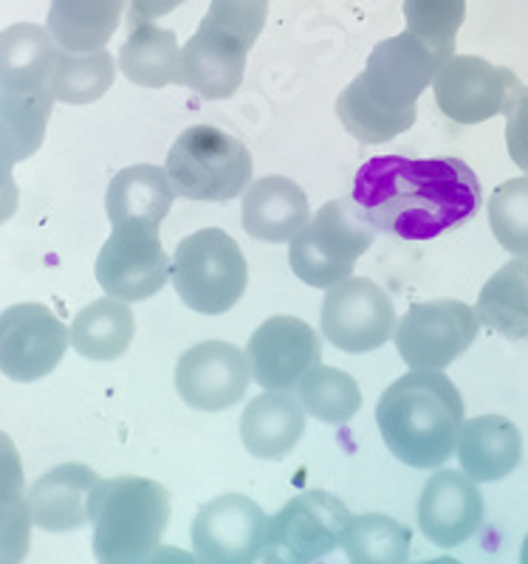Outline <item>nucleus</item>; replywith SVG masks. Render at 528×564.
I'll return each instance as SVG.
<instances>
[{"instance_id": "42", "label": "nucleus", "mask_w": 528, "mask_h": 564, "mask_svg": "<svg viewBox=\"0 0 528 564\" xmlns=\"http://www.w3.org/2000/svg\"><path fill=\"white\" fill-rule=\"evenodd\" d=\"M419 564H461V562L452 556H439V558H427V562H419Z\"/></svg>"}, {"instance_id": "30", "label": "nucleus", "mask_w": 528, "mask_h": 564, "mask_svg": "<svg viewBox=\"0 0 528 564\" xmlns=\"http://www.w3.org/2000/svg\"><path fill=\"white\" fill-rule=\"evenodd\" d=\"M297 398L314 421L331 426L348 423L362 410L359 381L340 367H311L297 387Z\"/></svg>"}, {"instance_id": "9", "label": "nucleus", "mask_w": 528, "mask_h": 564, "mask_svg": "<svg viewBox=\"0 0 528 564\" xmlns=\"http://www.w3.org/2000/svg\"><path fill=\"white\" fill-rule=\"evenodd\" d=\"M170 269L173 263L159 238V224L125 220L110 229V238L99 249L94 274L108 296L142 302L168 285Z\"/></svg>"}, {"instance_id": "26", "label": "nucleus", "mask_w": 528, "mask_h": 564, "mask_svg": "<svg viewBox=\"0 0 528 564\" xmlns=\"http://www.w3.org/2000/svg\"><path fill=\"white\" fill-rule=\"evenodd\" d=\"M74 350L90 361H114L125 356L136 334V316L130 302L103 296L74 316L68 327Z\"/></svg>"}, {"instance_id": "15", "label": "nucleus", "mask_w": 528, "mask_h": 564, "mask_svg": "<svg viewBox=\"0 0 528 564\" xmlns=\"http://www.w3.org/2000/svg\"><path fill=\"white\" fill-rule=\"evenodd\" d=\"M320 336L297 316H269L246 345L251 381H258L260 390H297L305 372L320 365Z\"/></svg>"}, {"instance_id": "27", "label": "nucleus", "mask_w": 528, "mask_h": 564, "mask_svg": "<svg viewBox=\"0 0 528 564\" xmlns=\"http://www.w3.org/2000/svg\"><path fill=\"white\" fill-rule=\"evenodd\" d=\"M475 314L481 325L506 339H528V254L515 257L489 276L477 296Z\"/></svg>"}, {"instance_id": "29", "label": "nucleus", "mask_w": 528, "mask_h": 564, "mask_svg": "<svg viewBox=\"0 0 528 564\" xmlns=\"http://www.w3.org/2000/svg\"><path fill=\"white\" fill-rule=\"evenodd\" d=\"M117 79V59L103 52H60L49 79L54 99L63 105H90L103 99Z\"/></svg>"}, {"instance_id": "34", "label": "nucleus", "mask_w": 528, "mask_h": 564, "mask_svg": "<svg viewBox=\"0 0 528 564\" xmlns=\"http://www.w3.org/2000/svg\"><path fill=\"white\" fill-rule=\"evenodd\" d=\"M489 226L509 254H528V175L506 181L492 193Z\"/></svg>"}, {"instance_id": "31", "label": "nucleus", "mask_w": 528, "mask_h": 564, "mask_svg": "<svg viewBox=\"0 0 528 564\" xmlns=\"http://www.w3.org/2000/svg\"><path fill=\"white\" fill-rule=\"evenodd\" d=\"M410 528L385 513L354 517L348 536L342 542L351 564H407L410 556Z\"/></svg>"}, {"instance_id": "36", "label": "nucleus", "mask_w": 528, "mask_h": 564, "mask_svg": "<svg viewBox=\"0 0 528 564\" xmlns=\"http://www.w3.org/2000/svg\"><path fill=\"white\" fill-rule=\"evenodd\" d=\"M32 513L26 497L0 502V564H20L32 545Z\"/></svg>"}, {"instance_id": "1", "label": "nucleus", "mask_w": 528, "mask_h": 564, "mask_svg": "<svg viewBox=\"0 0 528 564\" xmlns=\"http://www.w3.org/2000/svg\"><path fill=\"white\" fill-rule=\"evenodd\" d=\"M351 198L376 231L432 240L481 209V181L461 159L376 155L356 173Z\"/></svg>"}, {"instance_id": "19", "label": "nucleus", "mask_w": 528, "mask_h": 564, "mask_svg": "<svg viewBox=\"0 0 528 564\" xmlns=\"http://www.w3.org/2000/svg\"><path fill=\"white\" fill-rule=\"evenodd\" d=\"M309 195L285 175H266L244 193V229L263 243H291L309 226Z\"/></svg>"}, {"instance_id": "23", "label": "nucleus", "mask_w": 528, "mask_h": 564, "mask_svg": "<svg viewBox=\"0 0 528 564\" xmlns=\"http://www.w3.org/2000/svg\"><path fill=\"white\" fill-rule=\"evenodd\" d=\"M57 40L37 23H14L0 32V88L26 90L49 85L60 57Z\"/></svg>"}, {"instance_id": "32", "label": "nucleus", "mask_w": 528, "mask_h": 564, "mask_svg": "<svg viewBox=\"0 0 528 564\" xmlns=\"http://www.w3.org/2000/svg\"><path fill=\"white\" fill-rule=\"evenodd\" d=\"M54 94L49 85L43 88L12 90L0 88V122L7 124L12 133L14 148H18V161H26L43 148L45 128L52 119Z\"/></svg>"}, {"instance_id": "21", "label": "nucleus", "mask_w": 528, "mask_h": 564, "mask_svg": "<svg viewBox=\"0 0 528 564\" xmlns=\"http://www.w3.org/2000/svg\"><path fill=\"white\" fill-rule=\"evenodd\" d=\"M455 452L466 477L475 482H497L520 466L522 435L509 417L481 415L464 421Z\"/></svg>"}, {"instance_id": "8", "label": "nucleus", "mask_w": 528, "mask_h": 564, "mask_svg": "<svg viewBox=\"0 0 528 564\" xmlns=\"http://www.w3.org/2000/svg\"><path fill=\"white\" fill-rule=\"evenodd\" d=\"M348 506L328 491L291 497L266 525L263 564H314L342 547L351 528Z\"/></svg>"}, {"instance_id": "17", "label": "nucleus", "mask_w": 528, "mask_h": 564, "mask_svg": "<svg viewBox=\"0 0 528 564\" xmlns=\"http://www.w3.org/2000/svg\"><path fill=\"white\" fill-rule=\"evenodd\" d=\"M484 522V494L472 477L441 468L419 497V528L432 545L457 547L475 536Z\"/></svg>"}, {"instance_id": "10", "label": "nucleus", "mask_w": 528, "mask_h": 564, "mask_svg": "<svg viewBox=\"0 0 528 564\" xmlns=\"http://www.w3.org/2000/svg\"><path fill=\"white\" fill-rule=\"evenodd\" d=\"M481 319L461 300H430L410 305L396 325V350L410 370L444 372L477 339Z\"/></svg>"}, {"instance_id": "28", "label": "nucleus", "mask_w": 528, "mask_h": 564, "mask_svg": "<svg viewBox=\"0 0 528 564\" xmlns=\"http://www.w3.org/2000/svg\"><path fill=\"white\" fill-rule=\"evenodd\" d=\"M119 68L133 85L164 88L181 83V45L170 29L139 23L119 48Z\"/></svg>"}, {"instance_id": "2", "label": "nucleus", "mask_w": 528, "mask_h": 564, "mask_svg": "<svg viewBox=\"0 0 528 564\" xmlns=\"http://www.w3.org/2000/svg\"><path fill=\"white\" fill-rule=\"evenodd\" d=\"M444 59L416 34L381 40L359 77L336 99V116L354 139L381 144L416 124V102Z\"/></svg>"}, {"instance_id": "33", "label": "nucleus", "mask_w": 528, "mask_h": 564, "mask_svg": "<svg viewBox=\"0 0 528 564\" xmlns=\"http://www.w3.org/2000/svg\"><path fill=\"white\" fill-rule=\"evenodd\" d=\"M464 18L466 0H405L407 32L430 45L444 63L455 57V37Z\"/></svg>"}, {"instance_id": "12", "label": "nucleus", "mask_w": 528, "mask_h": 564, "mask_svg": "<svg viewBox=\"0 0 528 564\" xmlns=\"http://www.w3.org/2000/svg\"><path fill=\"white\" fill-rule=\"evenodd\" d=\"M396 308L381 285L367 276H348L325 291L320 327L342 352H374L396 334Z\"/></svg>"}, {"instance_id": "43", "label": "nucleus", "mask_w": 528, "mask_h": 564, "mask_svg": "<svg viewBox=\"0 0 528 564\" xmlns=\"http://www.w3.org/2000/svg\"><path fill=\"white\" fill-rule=\"evenodd\" d=\"M520 564H528V536L522 539V547H520Z\"/></svg>"}, {"instance_id": "3", "label": "nucleus", "mask_w": 528, "mask_h": 564, "mask_svg": "<svg viewBox=\"0 0 528 564\" xmlns=\"http://www.w3.org/2000/svg\"><path fill=\"white\" fill-rule=\"evenodd\" d=\"M376 423L396 460L441 468L464 430V398L444 372L410 370L381 392Z\"/></svg>"}, {"instance_id": "40", "label": "nucleus", "mask_w": 528, "mask_h": 564, "mask_svg": "<svg viewBox=\"0 0 528 564\" xmlns=\"http://www.w3.org/2000/svg\"><path fill=\"white\" fill-rule=\"evenodd\" d=\"M181 3L184 0H130V20H133L136 26L139 23H153V20L175 12Z\"/></svg>"}, {"instance_id": "7", "label": "nucleus", "mask_w": 528, "mask_h": 564, "mask_svg": "<svg viewBox=\"0 0 528 564\" xmlns=\"http://www.w3.org/2000/svg\"><path fill=\"white\" fill-rule=\"evenodd\" d=\"M173 285L181 302L195 314L220 316L233 311L246 294L249 265L224 229H198L175 246Z\"/></svg>"}, {"instance_id": "18", "label": "nucleus", "mask_w": 528, "mask_h": 564, "mask_svg": "<svg viewBox=\"0 0 528 564\" xmlns=\"http://www.w3.org/2000/svg\"><path fill=\"white\" fill-rule=\"evenodd\" d=\"M246 48L240 40L201 20L198 32L181 48V83L206 99H229L246 74Z\"/></svg>"}, {"instance_id": "11", "label": "nucleus", "mask_w": 528, "mask_h": 564, "mask_svg": "<svg viewBox=\"0 0 528 564\" xmlns=\"http://www.w3.org/2000/svg\"><path fill=\"white\" fill-rule=\"evenodd\" d=\"M435 102L457 124H481L509 113L528 90L515 70L492 65L475 54H455L432 79Z\"/></svg>"}, {"instance_id": "22", "label": "nucleus", "mask_w": 528, "mask_h": 564, "mask_svg": "<svg viewBox=\"0 0 528 564\" xmlns=\"http://www.w3.org/2000/svg\"><path fill=\"white\" fill-rule=\"evenodd\" d=\"M305 432V410L291 392L263 390L240 415V441L258 460H278L297 446Z\"/></svg>"}, {"instance_id": "5", "label": "nucleus", "mask_w": 528, "mask_h": 564, "mask_svg": "<svg viewBox=\"0 0 528 564\" xmlns=\"http://www.w3.org/2000/svg\"><path fill=\"white\" fill-rule=\"evenodd\" d=\"M164 170L181 198L224 204L249 189L255 164L244 141L213 124H195L173 141Z\"/></svg>"}, {"instance_id": "25", "label": "nucleus", "mask_w": 528, "mask_h": 564, "mask_svg": "<svg viewBox=\"0 0 528 564\" xmlns=\"http://www.w3.org/2000/svg\"><path fill=\"white\" fill-rule=\"evenodd\" d=\"M128 0H52L49 23L63 52H103L117 34Z\"/></svg>"}, {"instance_id": "41", "label": "nucleus", "mask_w": 528, "mask_h": 564, "mask_svg": "<svg viewBox=\"0 0 528 564\" xmlns=\"http://www.w3.org/2000/svg\"><path fill=\"white\" fill-rule=\"evenodd\" d=\"M144 564H201V558L195 556V553H187V551H181V547L170 545V547H159V551H155Z\"/></svg>"}, {"instance_id": "14", "label": "nucleus", "mask_w": 528, "mask_h": 564, "mask_svg": "<svg viewBox=\"0 0 528 564\" xmlns=\"http://www.w3.org/2000/svg\"><path fill=\"white\" fill-rule=\"evenodd\" d=\"M269 517L244 494H220L193 520V553L201 564H258Z\"/></svg>"}, {"instance_id": "39", "label": "nucleus", "mask_w": 528, "mask_h": 564, "mask_svg": "<svg viewBox=\"0 0 528 564\" xmlns=\"http://www.w3.org/2000/svg\"><path fill=\"white\" fill-rule=\"evenodd\" d=\"M506 116V148L511 161L528 175V94Z\"/></svg>"}, {"instance_id": "38", "label": "nucleus", "mask_w": 528, "mask_h": 564, "mask_svg": "<svg viewBox=\"0 0 528 564\" xmlns=\"http://www.w3.org/2000/svg\"><path fill=\"white\" fill-rule=\"evenodd\" d=\"M26 491V475H23V463L20 452L7 432H0V502L23 497Z\"/></svg>"}, {"instance_id": "20", "label": "nucleus", "mask_w": 528, "mask_h": 564, "mask_svg": "<svg viewBox=\"0 0 528 564\" xmlns=\"http://www.w3.org/2000/svg\"><path fill=\"white\" fill-rule=\"evenodd\" d=\"M99 482L97 471L83 463H63L45 471L26 491L32 522L40 531L68 533L88 522V500Z\"/></svg>"}, {"instance_id": "16", "label": "nucleus", "mask_w": 528, "mask_h": 564, "mask_svg": "<svg viewBox=\"0 0 528 564\" xmlns=\"http://www.w3.org/2000/svg\"><path fill=\"white\" fill-rule=\"evenodd\" d=\"M251 381L246 350L229 341H201L184 350L175 365V390L198 412L229 410L246 395Z\"/></svg>"}, {"instance_id": "6", "label": "nucleus", "mask_w": 528, "mask_h": 564, "mask_svg": "<svg viewBox=\"0 0 528 564\" xmlns=\"http://www.w3.org/2000/svg\"><path fill=\"white\" fill-rule=\"evenodd\" d=\"M376 240V229L354 198H336L311 215L289 249V263L311 289H334L354 276V265Z\"/></svg>"}, {"instance_id": "13", "label": "nucleus", "mask_w": 528, "mask_h": 564, "mask_svg": "<svg viewBox=\"0 0 528 564\" xmlns=\"http://www.w3.org/2000/svg\"><path fill=\"white\" fill-rule=\"evenodd\" d=\"M72 345L68 327L37 302H20L0 314V372L32 384L63 361Z\"/></svg>"}, {"instance_id": "24", "label": "nucleus", "mask_w": 528, "mask_h": 564, "mask_svg": "<svg viewBox=\"0 0 528 564\" xmlns=\"http://www.w3.org/2000/svg\"><path fill=\"white\" fill-rule=\"evenodd\" d=\"M175 200V189L164 167L153 164H133L114 175L105 195V212L110 226L125 220H150L162 224Z\"/></svg>"}, {"instance_id": "4", "label": "nucleus", "mask_w": 528, "mask_h": 564, "mask_svg": "<svg viewBox=\"0 0 528 564\" xmlns=\"http://www.w3.org/2000/svg\"><path fill=\"white\" fill-rule=\"evenodd\" d=\"M94 556L99 564H144L162 547L170 494L148 477H110L90 491Z\"/></svg>"}, {"instance_id": "37", "label": "nucleus", "mask_w": 528, "mask_h": 564, "mask_svg": "<svg viewBox=\"0 0 528 564\" xmlns=\"http://www.w3.org/2000/svg\"><path fill=\"white\" fill-rule=\"evenodd\" d=\"M14 164H18V148H14V139L7 124L0 122V226L18 212L20 189L12 175Z\"/></svg>"}, {"instance_id": "35", "label": "nucleus", "mask_w": 528, "mask_h": 564, "mask_svg": "<svg viewBox=\"0 0 528 564\" xmlns=\"http://www.w3.org/2000/svg\"><path fill=\"white\" fill-rule=\"evenodd\" d=\"M269 0H209L204 20L229 37L240 40L251 52L266 26Z\"/></svg>"}]
</instances>
